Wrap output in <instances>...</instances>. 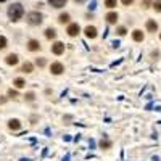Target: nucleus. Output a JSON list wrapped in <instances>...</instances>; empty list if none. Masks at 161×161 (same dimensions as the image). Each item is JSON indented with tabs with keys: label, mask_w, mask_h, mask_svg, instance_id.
<instances>
[{
	"label": "nucleus",
	"mask_w": 161,
	"mask_h": 161,
	"mask_svg": "<svg viewBox=\"0 0 161 161\" xmlns=\"http://www.w3.org/2000/svg\"><path fill=\"white\" fill-rule=\"evenodd\" d=\"M126 32H127V31H126V27H119V29H118V34H119V36H124Z\"/></svg>",
	"instance_id": "25"
},
{
	"label": "nucleus",
	"mask_w": 161,
	"mask_h": 161,
	"mask_svg": "<svg viewBox=\"0 0 161 161\" xmlns=\"http://www.w3.org/2000/svg\"><path fill=\"white\" fill-rule=\"evenodd\" d=\"M24 97H26V100H27V102H32V100L36 98V95H34V92H27V93H26Z\"/></svg>",
	"instance_id": "21"
},
{
	"label": "nucleus",
	"mask_w": 161,
	"mask_h": 161,
	"mask_svg": "<svg viewBox=\"0 0 161 161\" xmlns=\"http://www.w3.org/2000/svg\"><path fill=\"white\" fill-rule=\"evenodd\" d=\"M50 71H52V74H55V76H60V74L64 71V66H63L61 63H58V61H55V63H52V66H50Z\"/></svg>",
	"instance_id": "3"
},
{
	"label": "nucleus",
	"mask_w": 161,
	"mask_h": 161,
	"mask_svg": "<svg viewBox=\"0 0 161 161\" xmlns=\"http://www.w3.org/2000/svg\"><path fill=\"white\" fill-rule=\"evenodd\" d=\"M0 2H5V0H0Z\"/></svg>",
	"instance_id": "29"
},
{
	"label": "nucleus",
	"mask_w": 161,
	"mask_h": 161,
	"mask_svg": "<svg viewBox=\"0 0 161 161\" xmlns=\"http://www.w3.org/2000/svg\"><path fill=\"white\" fill-rule=\"evenodd\" d=\"M27 49H29L31 52H37V50H40V44L37 40H34V39H31L29 42H27Z\"/></svg>",
	"instance_id": "8"
},
{
	"label": "nucleus",
	"mask_w": 161,
	"mask_h": 161,
	"mask_svg": "<svg viewBox=\"0 0 161 161\" xmlns=\"http://www.w3.org/2000/svg\"><path fill=\"white\" fill-rule=\"evenodd\" d=\"M84 32H86V36L89 37V39H95L97 37V29L93 26H87L86 29H84Z\"/></svg>",
	"instance_id": "6"
},
{
	"label": "nucleus",
	"mask_w": 161,
	"mask_h": 161,
	"mask_svg": "<svg viewBox=\"0 0 161 161\" xmlns=\"http://www.w3.org/2000/svg\"><path fill=\"white\" fill-rule=\"evenodd\" d=\"M23 15H24V8H23L20 3H15V5H12L10 8H8V18H10L12 21L21 20Z\"/></svg>",
	"instance_id": "1"
},
{
	"label": "nucleus",
	"mask_w": 161,
	"mask_h": 161,
	"mask_svg": "<svg viewBox=\"0 0 161 161\" xmlns=\"http://www.w3.org/2000/svg\"><path fill=\"white\" fill-rule=\"evenodd\" d=\"M76 2H86V0H76Z\"/></svg>",
	"instance_id": "28"
},
{
	"label": "nucleus",
	"mask_w": 161,
	"mask_h": 161,
	"mask_svg": "<svg viewBox=\"0 0 161 161\" xmlns=\"http://www.w3.org/2000/svg\"><path fill=\"white\" fill-rule=\"evenodd\" d=\"M153 7H155L156 12H161V0H156V2L153 3Z\"/></svg>",
	"instance_id": "23"
},
{
	"label": "nucleus",
	"mask_w": 161,
	"mask_h": 161,
	"mask_svg": "<svg viewBox=\"0 0 161 161\" xmlns=\"http://www.w3.org/2000/svg\"><path fill=\"white\" fill-rule=\"evenodd\" d=\"M5 63L7 64H10V66H15V64H18V55L16 53H10L5 58Z\"/></svg>",
	"instance_id": "7"
},
{
	"label": "nucleus",
	"mask_w": 161,
	"mask_h": 161,
	"mask_svg": "<svg viewBox=\"0 0 161 161\" xmlns=\"http://www.w3.org/2000/svg\"><path fill=\"white\" fill-rule=\"evenodd\" d=\"M5 47H7V39L3 36H0V50H3Z\"/></svg>",
	"instance_id": "20"
},
{
	"label": "nucleus",
	"mask_w": 161,
	"mask_h": 161,
	"mask_svg": "<svg viewBox=\"0 0 161 161\" xmlns=\"http://www.w3.org/2000/svg\"><path fill=\"white\" fill-rule=\"evenodd\" d=\"M132 39H134L135 42H142V40H144V32L139 31V29H135L134 32H132Z\"/></svg>",
	"instance_id": "10"
},
{
	"label": "nucleus",
	"mask_w": 161,
	"mask_h": 161,
	"mask_svg": "<svg viewBox=\"0 0 161 161\" xmlns=\"http://www.w3.org/2000/svg\"><path fill=\"white\" fill-rule=\"evenodd\" d=\"M100 147H102V148H110V147H111V142H110V140H102V142H100Z\"/></svg>",
	"instance_id": "18"
},
{
	"label": "nucleus",
	"mask_w": 161,
	"mask_h": 161,
	"mask_svg": "<svg viewBox=\"0 0 161 161\" xmlns=\"http://www.w3.org/2000/svg\"><path fill=\"white\" fill-rule=\"evenodd\" d=\"M8 97H12V98L18 97V92H16V90H13V89H10V90H8Z\"/></svg>",
	"instance_id": "24"
},
{
	"label": "nucleus",
	"mask_w": 161,
	"mask_h": 161,
	"mask_svg": "<svg viewBox=\"0 0 161 161\" xmlns=\"http://www.w3.org/2000/svg\"><path fill=\"white\" fill-rule=\"evenodd\" d=\"M107 21H108V23H111V24H113V23H116V21H118V13L110 12V13L107 15Z\"/></svg>",
	"instance_id": "14"
},
{
	"label": "nucleus",
	"mask_w": 161,
	"mask_h": 161,
	"mask_svg": "<svg viewBox=\"0 0 161 161\" xmlns=\"http://www.w3.org/2000/svg\"><path fill=\"white\" fill-rule=\"evenodd\" d=\"M52 52H53L55 55H61V53L64 52V45H63L61 42H55V44L52 45Z\"/></svg>",
	"instance_id": "5"
},
{
	"label": "nucleus",
	"mask_w": 161,
	"mask_h": 161,
	"mask_svg": "<svg viewBox=\"0 0 161 161\" xmlns=\"http://www.w3.org/2000/svg\"><path fill=\"white\" fill-rule=\"evenodd\" d=\"M79 31H81V27H79V24H78V23H73V24H69V26H68V29H66L68 36H71V37H76V36L79 34Z\"/></svg>",
	"instance_id": "4"
},
{
	"label": "nucleus",
	"mask_w": 161,
	"mask_h": 161,
	"mask_svg": "<svg viewBox=\"0 0 161 161\" xmlns=\"http://www.w3.org/2000/svg\"><path fill=\"white\" fill-rule=\"evenodd\" d=\"M151 3V0H144V7H150Z\"/></svg>",
	"instance_id": "27"
},
{
	"label": "nucleus",
	"mask_w": 161,
	"mask_h": 161,
	"mask_svg": "<svg viewBox=\"0 0 161 161\" xmlns=\"http://www.w3.org/2000/svg\"><path fill=\"white\" fill-rule=\"evenodd\" d=\"M8 127H10L12 130H20L21 129V122L18 119H10L8 121Z\"/></svg>",
	"instance_id": "9"
},
{
	"label": "nucleus",
	"mask_w": 161,
	"mask_h": 161,
	"mask_svg": "<svg viewBox=\"0 0 161 161\" xmlns=\"http://www.w3.org/2000/svg\"><path fill=\"white\" fill-rule=\"evenodd\" d=\"M121 2H122V3H124V5H130L132 2H134V0H121Z\"/></svg>",
	"instance_id": "26"
},
{
	"label": "nucleus",
	"mask_w": 161,
	"mask_h": 161,
	"mask_svg": "<svg viewBox=\"0 0 161 161\" xmlns=\"http://www.w3.org/2000/svg\"><path fill=\"white\" fill-rule=\"evenodd\" d=\"M45 63H47V61H45V58H37V60H36V64H37V66H40V68H42V66H45Z\"/></svg>",
	"instance_id": "22"
},
{
	"label": "nucleus",
	"mask_w": 161,
	"mask_h": 161,
	"mask_svg": "<svg viewBox=\"0 0 161 161\" xmlns=\"http://www.w3.org/2000/svg\"><path fill=\"white\" fill-rule=\"evenodd\" d=\"M27 23L31 26H39L42 23V15L39 12H31L27 13Z\"/></svg>",
	"instance_id": "2"
},
{
	"label": "nucleus",
	"mask_w": 161,
	"mask_h": 161,
	"mask_svg": "<svg viewBox=\"0 0 161 161\" xmlns=\"http://www.w3.org/2000/svg\"><path fill=\"white\" fill-rule=\"evenodd\" d=\"M58 21H60L61 24L68 23V21H69V15H68V13H61V15L58 16Z\"/></svg>",
	"instance_id": "17"
},
{
	"label": "nucleus",
	"mask_w": 161,
	"mask_h": 161,
	"mask_svg": "<svg viewBox=\"0 0 161 161\" xmlns=\"http://www.w3.org/2000/svg\"><path fill=\"white\" fill-rule=\"evenodd\" d=\"M159 39H161V34H159Z\"/></svg>",
	"instance_id": "30"
},
{
	"label": "nucleus",
	"mask_w": 161,
	"mask_h": 161,
	"mask_svg": "<svg viewBox=\"0 0 161 161\" xmlns=\"http://www.w3.org/2000/svg\"><path fill=\"white\" fill-rule=\"evenodd\" d=\"M13 84H15V87H16V89H23V87L26 86V81H24V79H21V78H16V79L13 81Z\"/></svg>",
	"instance_id": "16"
},
{
	"label": "nucleus",
	"mask_w": 161,
	"mask_h": 161,
	"mask_svg": "<svg viewBox=\"0 0 161 161\" xmlns=\"http://www.w3.org/2000/svg\"><path fill=\"white\" fill-rule=\"evenodd\" d=\"M49 3H50L53 8H61V7L66 3V0H49Z\"/></svg>",
	"instance_id": "13"
},
{
	"label": "nucleus",
	"mask_w": 161,
	"mask_h": 161,
	"mask_svg": "<svg viewBox=\"0 0 161 161\" xmlns=\"http://www.w3.org/2000/svg\"><path fill=\"white\" fill-rule=\"evenodd\" d=\"M105 5L108 8H115L116 7V0H105Z\"/></svg>",
	"instance_id": "19"
},
{
	"label": "nucleus",
	"mask_w": 161,
	"mask_h": 161,
	"mask_svg": "<svg viewBox=\"0 0 161 161\" xmlns=\"http://www.w3.org/2000/svg\"><path fill=\"white\" fill-rule=\"evenodd\" d=\"M32 69H34V66H32V63H29V61H26V63L21 66V73H26V74L32 73Z\"/></svg>",
	"instance_id": "11"
},
{
	"label": "nucleus",
	"mask_w": 161,
	"mask_h": 161,
	"mask_svg": "<svg viewBox=\"0 0 161 161\" xmlns=\"http://www.w3.org/2000/svg\"><path fill=\"white\" fill-rule=\"evenodd\" d=\"M45 37H47V39H55V37H56V31L53 29V27L45 29Z\"/></svg>",
	"instance_id": "15"
},
{
	"label": "nucleus",
	"mask_w": 161,
	"mask_h": 161,
	"mask_svg": "<svg viewBox=\"0 0 161 161\" xmlns=\"http://www.w3.org/2000/svg\"><path fill=\"white\" fill-rule=\"evenodd\" d=\"M147 29H148L150 32H155V31L158 29L156 21H155V20H148V21H147Z\"/></svg>",
	"instance_id": "12"
}]
</instances>
